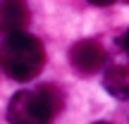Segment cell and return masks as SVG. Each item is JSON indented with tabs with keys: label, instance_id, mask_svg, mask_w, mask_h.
Wrapping results in <instances>:
<instances>
[{
	"label": "cell",
	"instance_id": "7",
	"mask_svg": "<svg viewBox=\"0 0 129 124\" xmlns=\"http://www.w3.org/2000/svg\"><path fill=\"white\" fill-rule=\"evenodd\" d=\"M88 3H91V5H101V7H103V5H112L115 0H88Z\"/></svg>",
	"mask_w": 129,
	"mask_h": 124
},
{
	"label": "cell",
	"instance_id": "3",
	"mask_svg": "<svg viewBox=\"0 0 129 124\" xmlns=\"http://www.w3.org/2000/svg\"><path fill=\"white\" fill-rule=\"evenodd\" d=\"M105 60H108V55L103 50V46L93 38L77 41L69 50V62L79 74H96L98 69L105 67Z\"/></svg>",
	"mask_w": 129,
	"mask_h": 124
},
{
	"label": "cell",
	"instance_id": "5",
	"mask_svg": "<svg viewBox=\"0 0 129 124\" xmlns=\"http://www.w3.org/2000/svg\"><path fill=\"white\" fill-rule=\"evenodd\" d=\"M103 86L110 96L129 100V64H112L103 76Z\"/></svg>",
	"mask_w": 129,
	"mask_h": 124
},
{
	"label": "cell",
	"instance_id": "2",
	"mask_svg": "<svg viewBox=\"0 0 129 124\" xmlns=\"http://www.w3.org/2000/svg\"><path fill=\"white\" fill-rule=\"evenodd\" d=\"M62 107V98L55 86L24 88L12 96L7 105L10 124H53Z\"/></svg>",
	"mask_w": 129,
	"mask_h": 124
},
{
	"label": "cell",
	"instance_id": "6",
	"mask_svg": "<svg viewBox=\"0 0 129 124\" xmlns=\"http://www.w3.org/2000/svg\"><path fill=\"white\" fill-rule=\"evenodd\" d=\"M122 48H124V53H127V55H129V29H127V31H124V36H122Z\"/></svg>",
	"mask_w": 129,
	"mask_h": 124
},
{
	"label": "cell",
	"instance_id": "4",
	"mask_svg": "<svg viewBox=\"0 0 129 124\" xmlns=\"http://www.w3.org/2000/svg\"><path fill=\"white\" fill-rule=\"evenodd\" d=\"M29 24V5L26 0H0V33L24 31Z\"/></svg>",
	"mask_w": 129,
	"mask_h": 124
},
{
	"label": "cell",
	"instance_id": "8",
	"mask_svg": "<svg viewBox=\"0 0 129 124\" xmlns=\"http://www.w3.org/2000/svg\"><path fill=\"white\" fill-rule=\"evenodd\" d=\"M93 124H112V122H93Z\"/></svg>",
	"mask_w": 129,
	"mask_h": 124
},
{
	"label": "cell",
	"instance_id": "9",
	"mask_svg": "<svg viewBox=\"0 0 129 124\" xmlns=\"http://www.w3.org/2000/svg\"><path fill=\"white\" fill-rule=\"evenodd\" d=\"M127 3H129V0H127Z\"/></svg>",
	"mask_w": 129,
	"mask_h": 124
},
{
	"label": "cell",
	"instance_id": "1",
	"mask_svg": "<svg viewBox=\"0 0 129 124\" xmlns=\"http://www.w3.org/2000/svg\"><path fill=\"white\" fill-rule=\"evenodd\" d=\"M0 62H3V69L7 72L10 79L31 81L34 76L41 74L43 62H46L43 43L26 31L10 33L0 48Z\"/></svg>",
	"mask_w": 129,
	"mask_h": 124
}]
</instances>
